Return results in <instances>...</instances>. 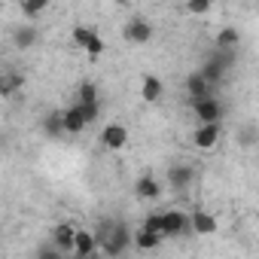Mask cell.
Returning a JSON list of instances; mask_svg holds the SVG:
<instances>
[{"label":"cell","instance_id":"cell-1","mask_svg":"<svg viewBox=\"0 0 259 259\" xmlns=\"http://www.w3.org/2000/svg\"><path fill=\"white\" fill-rule=\"evenodd\" d=\"M128 244H135V235L125 229V223H116V226H110L107 232H101L98 235V247L107 253V256H122V250L128 247Z\"/></svg>","mask_w":259,"mask_h":259},{"label":"cell","instance_id":"cell-2","mask_svg":"<svg viewBox=\"0 0 259 259\" xmlns=\"http://www.w3.org/2000/svg\"><path fill=\"white\" fill-rule=\"evenodd\" d=\"M192 113L201 125H213V122H223V104L210 95V98H201V101H192Z\"/></svg>","mask_w":259,"mask_h":259},{"label":"cell","instance_id":"cell-3","mask_svg":"<svg viewBox=\"0 0 259 259\" xmlns=\"http://www.w3.org/2000/svg\"><path fill=\"white\" fill-rule=\"evenodd\" d=\"M220 135H223V122H213V125H198L192 132V147L195 150H213L220 144Z\"/></svg>","mask_w":259,"mask_h":259},{"label":"cell","instance_id":"cell-4","mask_svg":"<svg viewBox=\"0 0 259 259\" xmlns=\"http://www.w3.org/2000/svg\"><path fill=\"white\" fill-rule=\"evenodd\" d=\"M128 144V128L122 125V122H110V125H104V132H101V147H107V150H122Z\"/></svg>","mask_w":259,"mask_h":259},{"label":"cell","instance_id":"cell-5","mask_svg":"<svg viewBox=\"0 0 259 259\" xmlns=\"http://www.w3.org/2000/svg\"><path fill=\"white\" fill-rule=\"evenodd\" d=\"M73 43L79 46V49H85L92 58H98L101 52H104V40L95 34V31H89V28H82V25H76L73 28Z\"/></svg>","mask_w":259,"mask_h":259},{"label":"cell","instance_id":"cell-6","mask_svg":"<svg viewBox=\"0 0 259 259\" xmlns=\"http://www.w3.org/2000/svg\"><path fill=\"white\" fill-rule=\"evenodd\" d=\"M162 213H165V226H162V235H165V238H177L180 232L189 229V213H183V210H177V207L162 210Z\"/></svg>","mask_w":259,"mask_h":259},{"label":"cell","instance_id":"cell-7","mask_svg":"<svg viewBox=\"0 0 259 259\" xmlns=\"http://www.w3.org/2000/svg\"><path fill=\"white\" fill-rule=\"evenodd\" d=\"M98 253V235L92 229H76V241H73V256L76 259H89Z\"/></svg>","mask_w":259,"mask_h":259},{"label":"cell","instance_id":"cell-8","mask_svg":"<svg viewBox=\"0 0 259 259\" xmlns=\"http://www.w3.org/2000/svg\"><path fill=\"white\" fill-rule=\"evenodd\" d=\"M125 40L128 43H150L153 40V25L141 16H135L132 22L125 25Z\"/></svg>","mask_w":259,"mask_h":259},{"label":"cell","instance_id":"cell-9","mask_svg":"<svg viewBox=\"0 0 259 259\" xmlns=\"http://www.w3.org/2000/svg\"><path fill=\"white\" fill-rule=\"evenodd\" d=\"M168 183H171V189H177V192L189 189V186L195 183V168H192V165H171V168H168Z\"/></svg>","mask_w":259,"mask_h":259},{"label":"cell","instance_id":"cell-10","mask_svg":"<svg viewBox=\"0 0 259 259\" xmlns=\"http://www.w3.org/2000/svg\"><path fill=\"white\" fill-rule=\"evenodd\" d=\"M189 229L195 235H213L220 229V220L213 213H207V210H192L189 213Z\"/></svg>","mask_w":259,"mask_h":259},{"label":"cell","instance_id":"cell-11","mask_svg":"<svg viewBox=\"0 0 259 259\" xmlns=\"http://www.w3.org/2000/svg\"><path fill=\"white\" fill-rule=\"evenodd\" d=\"M73 241H76V229L70 223H61L55 232H52V247H58L64 256H73Z\"/></svg>","mask_w":259,"mask_h":259},{"label":"cell","instance_id":"cell-12","mask_svg":"<svg viewBox=\"0 0 259 259\" xmlns=\"http://www.w3.org/2000/svg\"><path fill=\"white\" fill-rule=\"evenodd\" d=\"M135 195H138L141 201H156V198H162V183H159L153 174H144V177L135 183Z\"/></svg>","mask_w":259,"mask_h":259},{"label":"cell","instance_id":"cell-13","mask_svg":"<svg viewBox=\"0 0 259 259\" xmlns=\"http://www.w3.org/2000/svg\"><path fill=\"white\" fill-rule=\"evenodd\" d=\"M85 128H89V119H85L82 107H79V104L67 107V110H64V132H67V135H79V132H85Z\"/></svg>","mask_w":259,"mask_h":259},{"label":"cell","instance_id":"cell-14","mask_svg":"<svg viewBox=\"0 0 259 259\" xmlns=\"http://www.w3.org/2000/svg\"><path fill=\"white\" fill-rule=\"evenodd\" d=\"M210 82L204 79V73L201 70H195V73H189L186 76V95L192 98V101H201V98H210Z\"/></svg>","mask_w":259,"mask_h":259},{"label":"cell","instance_id":"cell-15","mask_svg":"<svg viewBox=\"0 0 259 259\" xmlns=\"http://www.w3.org/2000/svg\"><path fill=\"white\" fill-rule=\"evenodd\" d=\"M162 92H165V85H162V79H159L156 73H144V82H141V95H144V101H150V104H156V101L162 98Z\"/></svg>","mask_w":259,"mask_h":259},{"label":"cell","instance_id":"cell-16","mask_svg":"<svg viewBox=\"0 0 259 259\" xmlns=\"http://www.w3.org/2000/svg\"><path fill=\"white\" fill-rule=\"evenodd\" d=\"M13 43H16L19 49H31V46L37 43V28H34V25H19L16 34H13Z\"/></svg>","mask_w":259,"mask_h":259},{"label":"cell","instance_id":"cell-17","mask_svg":"<svg viewBox=\"0 0 259 259\" xmlns=\"http://www.w3.org/2000/svg\"><path fill=\"white\" fill-rule=\"evenodd\" d=\"M238 43H241V34H238L235 28H223V31L217 34V49H220V52H235Z\"/></svg>","mask_w":259,"mask_h":259},{"label":"cell","instance_id":"cell-18","mask_svg":"<svg viewBox=\"0 0 259 259\" xmlns=\"http://www.w3.org/2000/svg\"><path fill=\"white\" fill-rule=\"evenodd\" d=\"M159 244H162V235H156V232H147L144 226L135 232V247H138V250H156Z\"/></svg>","mask_w":259,"mask_h":259},{"label":"cell","instance_id":"cell-19","mask_svg":"<svg viewBox=\"0 0 259 259\" xmlns=\"http://www.w3.org/2000/svg\"><path fill=\"white\" fill-rule=\"evenodd\" d=\"M46 132H49L52 138L67 135V132H64V110H61V113H49V116H46Z\"/></svg>","mask_w":259,"mask_h":259},{"label":"cell","instance_id":"cell-20","mask_svg":"<svg viewBox=\"0 0 259 259\" xmlns=\"http://www.w3.org/2000/svg\"><path fill=\"white\" fill-rule=\"evenodd\" d=\"M201 73H204V79H207V82L213 85V82H220V79H223V73H226V67H223V64H220L217 58H210V61H207V64L201 67Z\"/></svg>","mask_w":259,"mask_h":259},{"label":"cell","instance_id":"cell-21","mask_svg":"<svg viewBox=\"0 0 259 259\" xmlns=\"http://www.w3.org/2000/svg\"><path fill=\"white\" fill-rule=\"evenodd\" d=\"M76 104H98V85H95V82H82Z\"/></svg>","mask_w":259,"mask_h":259},{"label":"cell","instance_id":"cell-22","mask_svg":"<svg viewBox=\"0 0 259 259\" xmlns=\"http://www.w3.org/2000/svg\"><path fill=\"white\" fill-rule=\"evenodd\" d=\"M162 226H165V213H162V210H156V213H150V217L144 220V229H147V232L162 235ZM162 238H165V235H162Z\"/></svg>","mask_w":259,"mask_h":259},{"label":"cell","instance_id":"cell-23","mask_svg":"<svg viewBox=\"0 0 259 259\" xmlns=\"http://www.w3.org/2000/svg\"><path fill=\"white\" fill-rule=\"evenodd\" d=\"M22 82H25L22 76H16V73H4V79H0V92H4V95L10 98V95H13V92L22 85Z\"/></svg>","mask_w":259,"mask_h":259},{"label":"cell","instance_id":"cell-24","mask_svg":"<svg viewBox=\"0 0 259 259\" xmlns=\"http://www.w3.org/2000/svg\"><path fill=\"white\" fill-rule=\"evenodd\" d=\"M46 7H49L46 0H34V4H22V16H25V19H34V16H40Z\"/></svg>","mask_w":259,"mask_h":259},{"label":"cell","instance_id":"cell-25","mask_svg":"<svg viewBox=\"0 0 259 259\" xmlns=\"http://www.w3.org/2000/svg\"><path fill=\"white\" fill-rule=\"evenodd\" d=\"M186 13H192V16L210 13V0H189V4H186Z\"/></svg>","mask_w":259,"mask_h":259},{"label":"cell","instance_id":"cell-26","mask_svg":"<svg viewBox=\"0 0 259 259\" xmlns=\"http://www.w3.org/2000/svg\"><path fill=\"white\" fill-rule=\"evenodd\" d=\"M37 259H70V256H64L58 247H52V244H49V247H43V250L37 253Z\"/></svg>","mask_w":259,"mask_h":259},{"label":"cell","instance_id":"cell-27","mask_svg":"<svg viewBox=\"0 0 259 259\" xmlns=\"http://www.w3.org/2000/svg\"><path fill=\"white\" fill-rule=\"evenodd\" d=\"M82 107V113H85V119L89 122H95L98 119V113H101V104H79Z\"/></svg>","mask_w":259,"mask_h":259},{"label":"cell","instance_id":"cell-28","mask_svg":"<svg viewBox=\"0 0 259 259\" xmlns=\"http://www.w3.org/2000/svg\"><path fill=\"white\" fill-rule=\"evenodd\" d=\"M89 259H101V256H98V253H95V256H89Z\"/></svg>","mask_w":259,"mask_h":259},{"label":"cell","instance_id":"cell-29","mask_svg":"<svg viewBox=\"0 0 259 259\" xmlns=\"http://www.w3.org/2000/svg\"><path fill=\"white\" fill-rule=\"evenodd\" d=\"M70 259H76V256H70Z\"/></svg>","mask_w":259,"mask_h":259}]
</instances>
